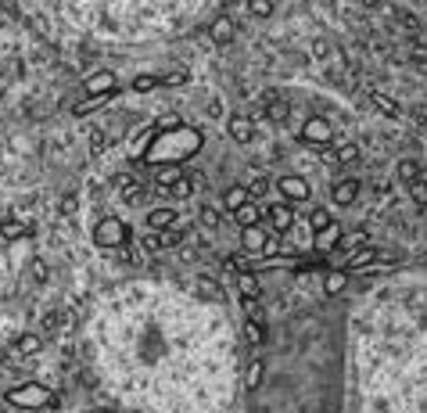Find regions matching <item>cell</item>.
Listing matches in <instances>:
<instances>
[{
    "label": "cell",
    "mask_w": 427,
    "mask_h": 413,
    "mask_svg": "<svg viewBox=\"0 0 427 413\" xmlns=\"http://www.w3.org/2000/svg\"><path fill=\"white\" fill-rule=\"evenodd\" d=\"M201 144H205L201 130L183 126V122H180V126L158 130V137L147 144V151L140 155V162L151 165V169H162V165H180V162H187L190 155H198Z\"/></svg>",
    "instance_id": "cell-1"
},
{
    "label": "cell",
    "mask_w": 427,
    "mask_h": 413,
    "mask_svg": "<svg viewBox=\"0 0 427 413\" xmlns=\"http://www.w3.org/2000/svg\"><path fill=\"white\" fill-rule=\"evenodd\" d=\"M4 399L11 406H18V410H47V406H58L61 403L54 391L47 385H40V381H26V385H18V388H8Z\"/></svg>",
    "instance_id": "cell-2"
},
{
    "label": "cell",
    "mask_w": 427,
    "mask_h": 413,
    "mask_svg": "<svg viewBox=\"0 0 427 413\" xmlns=\"http://www.w3.org/2000/svg\"><path fill=\"white\" fill-rule=\"evenodd\" d=\"M94 241H97V248H122L126 241H130V226H126L122 219H115V216H104L94 226Z\"/></svg>",
    "instance_id": "cell-3"
},
{
    "label": "cell",
    "mask_w": 427,
    "mask_h": 413,
    "mask_svg": "<svg viewBox=\"0 0 427 413\" xmlns=\"http://www.w3.org/2000/svg\"><path fill=\"white\" fill-rule=\"evenodd\" d=\"M302 140H305V144H319V148H327V144L334 140V126H330L324 115H309L305 126H302Z\"/></svg>",
    "instance_id": "cell-4"
},
{
    "label": "cell",
    "mask_w": 427,
    "mask_h": 413,
    "mask_svg": "<svg viewBox=\"0 0 427 413\" xmlns=\"http://www.w3.org/2000/svg\"><path fill=\"white\" fill-rule=\"evenodd\" d=\"M276 191H281L284 201H305L309 198V183L302 176H281L276 180Z\"/></svg>",
    "instance_id": "cell-5"
},
{
    "label": "cell",
    "mask_w": 427,
    "mask_h": 413,
    "mask_svg": "<svg viewBox=\"0 0 427 413\" xmlns=\"http://www.w3.org/2000/svg\"><path fill=\"white\" fill-rule=\"evenodd\" d=\"M377 259H380L377 248L362 244V248H355V252L349 255V262H345V273H362V270H370V266H374Z\"/></svg>",
    "instance_id": "cell-6"
},
{
    "label": "cell",
    "mask_w": 427,
    "mask_h": 413,
    "mask_svg": "<svg viewBox=\"0 0 427 413\" xmlns=\"http://www.w3.org/2000/svg\"><path fill=\"white\" fill-rule=\"evenodd\" d=\"M187 234L180 230V226H169V230H155L144 237V248H151V252H158V248H176Z\"/></svg>",
    "instance_id": "cell-7"
},
{
    "label": "cell",
    "mask_w": 427,
    "mask_h": 413,
    "mask_svg": "<svg viewBox=\"0 0 427 413\" xmlns=\"http://www.w3.org/2000/svg\"><path fill=\"white\" fill-rule=\"evenodd\" d=\"M115 90H119V79L112 72H94L83 83V94H115Z\"/></svg>",
    "instance_id": "cell-8"
},
{
    "label": "cell",
    "mask_w": 427,
    "mask_h": 413,
    "mask_svg": "<svg viewBox=\"0 0 427 413\" xmlns=\"http://www.w3.org/2000/svg\"><path fill=\"white\" fill-rule=\"evenodd\" d=\"M266 244H269V234L262 230V226H248V230H244V248H248V255L262 259V255H266Z\"/></svg>",
    "instance_id": "cell-9"
},
{
    "label": "cell",
    "mask_w": 427,
    "mask_h": 413,
    "mask_svg": "<svg viewBox=\"0 0 427 413\" xmlns=\"http://www.w3.org/2000/svg\"><path fill=\"white\" fill-rule=\"evenodd\" d=\"M201 176H194V173H183L180 180H173L169 187L162 191V194H169V198H176V201H183V198H190L194 194V183H198Z\"/></svg>",
    "instance_id": "cell-10"
},
{
    "label": "cell",
    "mask_w": 427,
    "mask_h": 413,
    "mask_svg": "<svg viewBox=\"0 0 427 413\" xmlns=\"http://www.w3.org/2000/svg\"><path fill=\"white\" fill-rule=\"evenodd\" d=\"M226 130H230V137L237 140V144H248V140L255 137V126H251V119H248V115H230Z\"/></svg>",
    "instance_id": "cell-11"
},
{
    "label": "cell",
    "mask_w": 427,
    "mask_h": 413,
    "mask_svg": "<svg viewBox=\"0 0 427 413\" xmlns=\"http://www.w3.org/2000/svg\"><path fill=\"white\" fill-rule=\"evenodd\" d=\"M266 216H269V223L276 226V230H291V223H294V209H291L287 201H281V205H269Z\"/></svg>",
    "instance_id": "cell-12"
},
{
    "label": "cell",
    "mask_w": 427,
    "mask_h": 413,
    "mask_svg": "<svg viewBox=\"0 0 427 413\" xmlns=\"http://www.w3.org/2000/svg\"><path fill=\"white\" fill-rule=\"evenodd\" d=\"M262 216H266V209H259L255 201H244L237 212H233V219L241 223V230H248V226H259L262 223Z\"/></svg>",
    "instance_id": "cell-13"
},
{
    "label": "cell",
    "mask_w": 427,
    "mask_h": 413,
    "mask_svg": "<svg viewBox=\"0 0 427 413\" xmlns=\"http://www.w3.org/2000/svg\"><path fill=\"white\" fill-rule=\"evenodd\" d=\"M115 94H119V90H115ZM115 94H90V97H83L79 105L72 108V115H79V119H83V115H90V112H97V108L108 105V101H112Z\"/></svg>",
    "instance_id": "cell-14"
},
{
    "label": "cell",
    "mask_w": 427,
    "mask_h": 413,
    "mask_svg": "<svg viewBox=\"0 0 427 413\" xmlns=\"http://www.w3.org/2000/svg\"><path fill=\"white\" fill-rule=\"evenodd\" d=\"M119 191H122L126 201L137 205V201L144 198V180H137V176H130V173H122V176H119Z\"/></svg>",
    "instance_id": "cell-15"
},
{
    "label": "cell",
    "mask_w": 427,
    "mask_h": 413,
    "mask_svg": "<svg viewBox=\"0 0 427 413\" xmlns=\"http://www.w3.org/2000/svg\"><path fill=\"white\" fill-rule=\"evenodd\" d=\"M233 33H237V26H233V18H216V22H212V29H208V36L216 40V44H230L233 40Z\"/></svg>",
    "instance_id": "cell-16"
},
{
    "label": "cell",
    "mask_w": 427,
    "mask_h": 413,
    "mask_svg": "<svg viewBox=\"0 0 427 413\" xmlns=\"http://www.w3.org/2000/svg\"><path fill=\"white\" fill-rule=\"evenodd\" d=\"M147 226H151V230H169V226H176V209H151L147 212Z\"/></svg>",
    "instance_id": "cell-17"
},
{
    "label": "cell",
    "mask_w": 427,
    "mask_h": 413,
    "mask_svg": "<svg viewBox=\"0 0 427 413\" xmlns=\"http://www.w3.org/2000/svg\"><path fill=\"white\" fill-rule=\"evenodd\" d=\"M355 198H359V183H355V180L334 183V201H337V205H352Z\"/></svg>",
    "instance_id": "cell-18"
},
{
    "label": "cell",
    "mask_w": 427,
    "mask_h": 413,
    "mask_svg": "<svg viewBox=\"0 0 427 413\" xmlns=\"http://www.w3.org/2000/svg\"><path fill=\"white\" fill-rule=\"evenodd\" d=\"M237 292H241L244 298H259V295H262V287H259V280H255L251 270H248V273H237Z\"/></svg>",
    "instance_id": "cell-19"
},
{
    "label": "cell",
    "mask_w": 427,
    "mask_h": 413,
    "mask_svg": "<svg viewBox=\"0 0 427 413\" xmlns=\"http://www.w3.org/2000/svg\"><path fill=\"white\" fill-rule=\"evenodd\" d=\"M0 234L4 237H29L33 234V223H22V219H4V226H0Z\"/></svg>",
    "instance_id": "cell-20"
},
{
    "label": "cell",
    "mask_w": 427,
    "mask_h": 413,
    "mask_svg": "<svg viewBox=\"0 0 427 413\" xmlns=\"http://www.w3.org/2000/svg\"><path fill=\"white\" fill-rule=\"evenodd\" d=\"M337 237H341V230H337V226L330 223L327 230H319V234L312 237V241H316V252H330V248L337 244Z\"/></svg>",
    "instance_id": "cell-21"
},
{
    "label": "cell",
    "mask_w": 427,
    "mask_h": 413,
    "mask_svg": "<svg viewBox=\"0 0 427 413\" xmlns=\"http://www.w3.org/2000/svg\"><path fill=\"white\" fill-rule=\"evenodd\" d=\"M248 198H251V194H248V187H230V191L223 194V205H226L230 212H237V209H241V205H244Z\"/></svg>",
    "instance_id": "cell-22"
},
{
    "label": "cell",
    "mask_w": 427,
    "mask_h": 413,
    "mask_svg": "<svg viewBox=\"0 0 427 413\" xmlns=\"http://www.w3.org/2000/svg\"><path fill=\"white\" fill-rule=\"evenodd\" d=\"M198 292H201V298H208V302H219V298H223V287L212 280V277H198Z\"/></svg>",
    "instance_id": "cell-23"
},
{
    "label": "cell",
    "mask_w": 427,
    "mask_h": 413,
    "mask_svg": "<svg viewBox=\"0 0 427 413\" xmlns=\"http://www.w3.org/2000/svg\"><path fill=\"white\" fill-rule=\"evenodd\" d=\"M345 284H349L345 270H330V273L324 277V292H327V295H337V292H341V287H345Z\"/></svg>",
    "instance_id": "cell-24"
},
{
    "label": "cell",
    "mask_w": 427,
    "mask_h": 413,
    "mask_svg": "<svg viewBox=\"0 0 427 413\" xmlns=\"http://www.w3.org/2000/svg\"><path fill=\"white\" fill-rule=\"evenodd\" d=\"M15 353L18 356H36L40 353V338L36 335H22V338L15 342Z\"/></svg>",
    "instance_id": "cell-25"
},
{
    "label": "cell",
    "mask_w": 427,
    "mask_h": 413,
    "mask_svg": "<svg viewBox=\"0 0 427 413\" xmlns=\"http://www.w3.org/2000/svg\"><path fill=\"white\" fill-rule=\"evenodd\" d=\"M244 338H248L251 345H262V342H266V327H262V320H248V323H244Z\"/></svg>",
    "instance_id": "cell-26"
},
{
    "label": "cell",
    "mask_w": 427,
    "mask_h": 413,
    "mask_svg": "<svg viewBox=\"0 0 427 413\" xmlns=\"http://www.w3.org/2000/svg\"><path fill=\"white\" fill-rule=\"evenodd\" d=\"M287 101H281V97H269V105H266V115L273 119V122H284L287 119Z\"/></svg>",
    "instance_id": "cell-27"
},
{
    "label": "cell",
    "mask_w": 427,
    "mask_h": 413,
    "mask_svg": "<svg viewBox=\"0 0 427 413\" xmlns=\"http://www.w3.org/2000/svg\"><path fill=\"white\" fill-rule=\"evenodd\" d=\"M410 198H413V205L427 209V180H424V176H417V180L410 183Z\"/></svg>",
    "instance_id": "cell-28"
},
{
    "label": "cell",
    "mask_w": 427,
    "mask_h": 413,
    "mask_svg": "<svg viewBox=\"0 0 427 413\" xmlns=\"http://www.w3.org/2000/svg\"><path fill=\"white\" fill-rule=\"evenodd\" d=\"M334 219H330V212L327 209H312L309 212V226H312V234H319V230H327Z\"/></svg>",
    "instance_id": "cell-29"
},
{
    "label": "cell",
    "mask_w": 427,
    "mask_h": 413,
    "mask_svg": "<svg viewBox=\"0 0 427 413\" xmlns=\"http://www.w3.org/2000/svg\"><path fill=\"white\" fill-rule=\"evenodd\" d=\"M395 173H399V180H405V183H413V180L420 176V165H417V162H410V158H402Z\"/></svg>",
    "instance_id": "cell-30"
},
{
    "label": "cell",
    "mask_w": 427,
    "mask_h": 413,
    "mask_svg": "<svg viewBox=\"0 0 427 413\" xmlns=\"http://www.w3.org/2000/svg\"><path fill=\"white\" fill-rule=\"evenodd\" d=\"M370 101H374V105H377L384 115H399V105H395V101H388L380 90H370Z\"/></svg>",
    "instance_id": "cell-31"
},
{
    "label": "cell",
    "mask_w": 427,
    "mask_h": 413,
    "mask_svg": "<svg viewBox=\"0 0 427 413\" xmlns=\"http://www.w3.org/2000/svg\"><path fill=\"white\" fill-rule=\"evenodd\" d=\"M219 223H223L219 209H216V205H205V209H201V226H208V230H216Z\"/></svg>",
    "instance_id": "cell-32"
},
{
    "label": "cell",
    "mask_w": 427,
    "mask_h": 413,
    "mask_svg": "<svg viewBox=\"0 0 427 413\" xmlns=\"http://www.w3.org/2000/svg\"><path fill=\"white\" fill-rule=\"evenodd\" d=\"M155 87H162L158 76H137V79H133V90H137V94H147V90H155Z\"/></svg>",
    "instance_id": "cell-33"
},
{
    "label": "cell",
    "mask_w": 427,
    "mask_h": 413,
    "mask_svg": "<svg viewBox=\"0 0 427 413\" xmlns=\"http://www.w3.org/2000/svg\"><path fill=\"white\" fill-rule=\"evenodd\" d=\"M355 158H359V148H355V144H341V148L334 151V162H345V165H349V162H355Z\"/></svg>",
    "instance_id": "cell-34"
},
{
    "label": "cell",
    "mask_w": 427,
    "mask_h": 413,
    "mask_svg": "<svg viewBox=\"0 0 427 413\" xmlns=\"http://www.w3.org/2000/svg\"><path fill=\"white\" fill-rule=\"evenodd\" d=\"M262 370H266V366H262V360H255V363L248 366V374H244V381H248V388H255V385H259V381H262Z\"/></svg>",
    "instance_id": "cell-35"
},
{
    "label": "cell",
    "mask_w": 427,
    "mask_h": 413,
    "mask_svg": "<svg viewBox=\"0 0 427 413\" xmlns=\"http://www.w3.org/2000/svg\"><path fill=\"white\" fill-rule=\"evenodd\" d=\"M248 11L259 15V18H269L273 15V4H269V0H248Z\"/></svg>",
    "instance_id": "cell-36"
},
{
    "label": "cell",
    "mask_w": 427,
    "mask_h": 413,
    "mask_svg": "<svg viewBox=\"0 0 427 413\" xmlns=\"http://www.w3.org/2000/svg\"><path fill=\"white\" fill-rule=\"evenodd\" d=\"M244 313H248V320H262V305H259V298H244Z\"/></svg>",
    "instance_id": "cell-37"
},
{
    "label": "cell",
    "mask_w": 427,
    "mask_h": 413,
    "mask_svg": "<svg viewBox=\"0 0 427 413\" xmlns=\"http://www.w3.org/2000/svg\"><path fill=\"white\" fill-rule=\"evenodd\" d=\"M162 87H180V83H187V72H169V76H158Z\"/></svg>",
    "instance_id": "cell-38"
},
{
    "label": "cell",
    "mask_w": 427,
    "mask_h": 413,
    "mask_svg": "<svg viewBox=\"0 0 427 413\" xmlns=\"http://www.w3.org/2000/svg\"><path fill=\"white\" fill-rule=\"evenodd\" d=\"M266 191H269L266 180H251V183H248V194H251V198H262Z\"/></svg>",
    "instance_id": "cell-39"
},
{
    "label": "cell",
    "mask_w": 427,
    "mask_h": 413,
    "mask_svg": "<svg viewBox=\"0 0 427 413\" xmlns=\"http://www.w3.org/2000/svg\"><path fill=\"white\" fill-rule=\"evenodd\" d=\"M61 212H76V198H65V201H61Z\"/></svg>",
    "instance_id": "cell-40"
}]
</instances>
